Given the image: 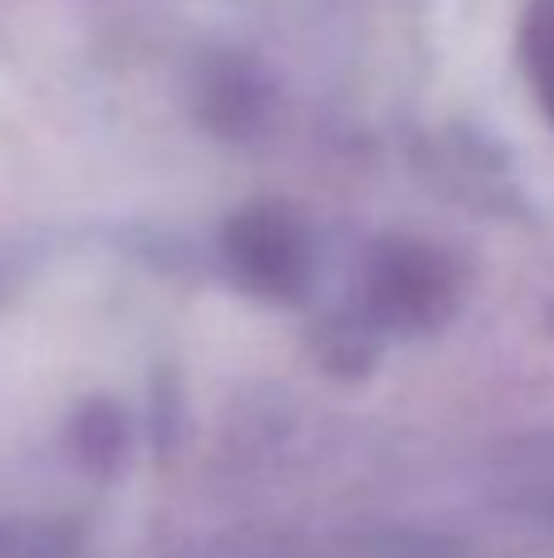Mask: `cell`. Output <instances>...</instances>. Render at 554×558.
I'll use <instances>...</instances> for the list:
<instances>
[]
</instances>
